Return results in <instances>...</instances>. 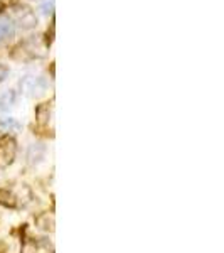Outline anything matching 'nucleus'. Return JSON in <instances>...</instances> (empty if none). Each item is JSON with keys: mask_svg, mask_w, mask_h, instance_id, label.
<instances>
[{"mask_svg": "<svg viewBox=\"0 0 224 253\" xmlns=\"http://www.w3.org/2000/svg\"><path fill=\"white\" fill-rule=\"evenodd\" d=\"M47 88V83L44 78H36V76H24L20 80V89L29 96H40L44 95Z\"/></svg>", "mask_w": 224, "mask_h": 253, "instance_id": "f257e3e1", "label": "nucleus"}, {"mask_svg": "<svg viewBox=\"0 0 224 253\" xmlns=\"http://www.w3.org/2000/svg\"><path fill=\"white\" fill-rule=\"evenodd\" d=\"M15 152H17V147L10 137L0 138V167L10 166L14 162Z\"/></svg>", "mask_w": 224, "mask_h": 253, "instance_id": "f03ea898", "label": "nucleus"}, {"mask_svg": "<svg viewBox=\"0 0 224 253\" xmlns=\"http://www.w3.org/2000/svg\"><path fill=\"white\" fill-rule=\"evenodd\" d=\"M12 10H14L12 14H14V17L19 22L20 27H24V29L36 27L37 19H36V15H34V12H32V10H29L27 7H14Z\"/></svg>", "mask_w": 224, "mask_h": 253, "instance_id": "7ed1b4c3", "label": "nucleus"}, {"mask_svg": "<svg viewBox=\"0 0 224 253\" xmlns=\"http://www.w3.org/2000/svg\"><path fill=\"white\" fill-rule=\"evenodd\" d=\"M44 154H46V149L42 144H32L29 147V152H27V161H29V164H39L44 159Z\"/></svg>", "mask_w": 224, "mask_h": 253, "instance_id": "20e7f679", "label": "nucleus"}, {"mask_svg": "<svg viewBox=\"0 0 224 253\" xmlns=\"http://www.w3.org/2000/svg\"><path fill=\"white\" fill-rule=\"evenodd\" d=\"M14 24L9 17H0V42L14 36Z\"/></svg>", "mask_w": 224, "mask_h": 253, "instance_id": "39448f33", "label": "nucleus"}, {"mask_svg": "<svg viewBox=\"0 0 224 253\" xmlns=\"http://www.w3.org/2000/svg\"><path fill=\"white\" fill-rule=\"evenodd\" d=\"M15 105V93L9 89V91L2 93L0 95V110L2 112H7V110H10L12 107Z\"/></svg>", "mask_w": 224, "mask_h": 253, "instance_id": "423d86ee", "label": "nucleus"}, {"mask_svg": "<svg viewBox=\"0 0 224 253\" xmlns=\"http://www.w3.org/2000/svg\"><path fill=\"white\" fill-rule=\"evenodd\" d=\"M37 226L44 231H52L54 230V216L51 213H44L37 218Z\"/></svg>", "mask_w": 224, "mask_h": 253, "instance_id": "0eeeda50", "label": "nucleus"}, {"mask_svg": "<svg viewBox=\"0 0 224 253\" xmlns=\"http://www.w3.org/2000/svg\"><path fill=\"white\" fill-rule=\"evenodd\" d=\"M20 128V124L15 118L7 117V118H0V130L2 132H17Z\"/></svg>", "mask_w": 224, "mask_h": 253, "instance_id": "6e6552de", "label": "nucleus"}, {"mask_svg": "<svg viewBox=\"0 0 224 253\" xmlns=\"http://www.w3.org/2000/svg\"><path fill=\"white\" fill-rule=\"evenodd\" d=\"M0 203H2L3 206H17V198H15V194L12 193V191H7V189H0Z\"/></svg>", "mask_w": 224, "mask_h": 253, "instance_id": "1a4fd4ad", "label": "nucleus"}, {"mask_svg": "<svg viewBox=\"0 0 224 253\" xmlns=\"http://www.w3.org/2000/svg\"><path fill=\"white\" fill-rule=\"evenodd\" d=\"M49 118H52V110L49 107H40L37 110V122L42 126L49 125Z\"/></svg>", "mask_w": 224, "mask_h": 253, "instance_id": "9d476101", "label": "nucleus"}, {"mask_svg": "<svg viewBox=\"0 0 224 253\" xmlns=\"http://www.w3.org/2000/svg\"><path fill=\"white\" fill-rule=\"evenodd\" d=\"M27 47H29V51L34 56H44V54H46V46H44L40 41H34V39H32L31 42L27 44Z\"/></svg>", "mask_w": 224, "mask_h": 253, "instance_id": "9b49d317", "label": "nucleus"}, {"mask_svg": "<svg viewBox=\"0 0 224 253\" xmlns=\"http://www.w3.org/2000/svg\"><path fill=\"white\" fill-rule=\"evenodd\" d=\"M52 9H54V0H46V2L42 3V7H40V10H42L44 14L52 12Z\"/></svg>", "mask_w": 224, "mask_h": 253, "instance_id": "f8f14e48", "label": "nucleus"}]
</instances>
